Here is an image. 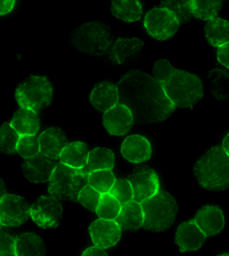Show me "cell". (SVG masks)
I'll use <instances>...</instances> for the list:
<instances>
[{
    "mask_svg": "<svg viewBox=\"0 0 229 256\" xmlns=\"http://www.w3.org/2000/svg\"><path fill=\"white\" fill-rule=\"evenodd\" d=\"M30 206L18 195L6 194L0 200V222L4 226H20L30 218Z\"/></svg>",
    "mask_w": 229,
    "mask_h": 256,
    "instance_id": "cell-10",
    "label": "cell"
},
{
    "mask_svg": "<svg viewBox=\"0 0 229 256\" xmlns=\"http://www.w3.org/2000/svg\"><path fill=\"white\" fill-rule=\"evenodd\" d=\"M2 222H0V228H2Z\"/></svg>",
    "mask_w": 229,
    "mask_h": 256,
    "instance_id": "cell-44",
    "label": "cell"
},
{
    "mask_svg": "<svg viewBox=\"0 0 229 256\" xmlns=\"http://www.w3.org/2000/svg\"><path fill=\"white\" fill-rule=\"evenodd\" d=\"M197 182L209 191H224L229 188V156L222 145L210 148L194 165Z\"/></svg>",
    "mask_w": 229,
    "mask_h": 256,
    "instance_id": "cell-3",
    "label": "cell"
},
{
    "mask_svg": "<svg viewBox=\"0 0 229 256\" xmlns=\"http://www.w3.org/2000/svg\"><path fill=\"white\" fill-rule=\"evenodd\" d=\"M110 193L121 205L133 200V189L128 179H116Z\"/></svg>",
    "mask_w": 229,
    "mask_h": 256,
    "instance_id": "cell-35",
    "label": "cell"
},
{
    "mask_svg": "<svg viewBox=\"0 0 229 256\" xmlns=\"http://www.w3.org/2000/svg\"><path fill=\"white\" fill-rule=\"evenodd\" d=\"M194 221L207 237L218 234L223 230L225 225L222 209L210 205L204 206L198 210Z\"/></svg>",
    "mask_w": 229,
    "mask_h": 256,
    "instance_id": "cell-16",
    "label": "cell"
},
{
    "mask_svg": "<svg viewBox=\"0 0 229 256\" xmlns=\"http://www.w3.org/2000/svg\"><path fill=\"white\" fill-rule=\"evenodd\" d=\"M103 124L110 135L122 136L131 130L134 124L133 114L124 104L118 103L104 112Z\"/></svg>",
    "mask_w": 229,
    "mask_h": 256,
    "instance_id": "cell-12",
    "label": "cell"
},
{
    "mask_svg": "<svg viewBox=\"0 0 229 256\" xmlns=\"http://www.w3.org/2000/svg\"><path fill=\"white\" fill-rule=\"evenodd\" d=\"M222 8V0H192V15L202 20L218 16Z\"/></svg>",
    "mask_w": 229,
    "mask_h": 256,
    "instance_id": "cell-28",
    "label": "cell"
},
{
    "mask_svg": "<svg viewBox=\"0 0 229 256\" xmlns=\"http://www.w3.org/2000/svg\"><path fill=\"white\" fill-rule=\"evenodd\" d=\"M122 230L114 220L98 219L91 223L89 226V234L94 244L108 249L116 246L121 238Z\"/></svg>",
    "mask_w": 229,
    "mask_h": 256,
    "instance_id": "cell-13",
    "label": "cell"
},
{
    "mask_svg": "<svg viewBox=\"0 0 229 256\" xmlns=\"http://www.w3.org/2000/svg\"><path fill=\"white\" fill-rule=\"evenodd\" d=\"M82 255L84 256H106L108 255V252H106L103 248L94 244V246H90L84 251Z\"/></svg>",
    "mask_w": 229,
    "mask_h": 256,
    "instance_id": "cell-39",
    "label": "cell"
},
{
    "mask_svg": "<svg viewBox=\"0 0 229 256\" xmlns=\"http://www.w3.org/2000/svg\"><path fill=\"white\" fill-rule=\"evenodd\" d=\"M112 13L114 18L132 22L140 20L142 6L140 0H112Z\"/></svg>",
    "mask_w": 229,
    "mask_h": 256,
    "instance_id": "cell-25",
    "label": "cell"
},
{
    "mask_svg": "<svg viewBox=\"0 0 229 256\" xmlns=\"http://www.w3.org/2000/svg\"><path fill=\"white\" fill-rule=\"evenodd\" d=\"M114 180H116V177H114L112 170H98L90 172L88 184L103 194L110 191Z\"/></svg>",
    "mask_w": 229,
    "mask_h": 256,
    "instance_id": "cell-30",
    "label": "cell"
},
{
    "mask_svg": "<svg viewBox=\"0 0 229 256\" xmlns=\"http://www.w3.org/2000/svg\"><path fill=\"white\" fill-rule=\"evenodd\" d=\"M45 253L43 240L36 234L25 232L15 237V254L18 256H42Z\"/></svg>",
    "mask_w": 229,
    "mask_h": 256,
    "instance_id": "cell-23",
    "label": "cell"
},
{
    "mask_svg": "<svg viewBox=\"0 0 229 256\" xmlns=\"http://www.w3.org/2000/svg\"><path fill=\"white\" fill-rule=\"evenodd\" d=\"M40 152L52 160H57L61 152L68 144L66 133L60 128H50L45 130L40 136Z\"/></svg>",
    "mask_w": 229,
    "mask_h": 256,
    "instance_id": "cell-18",
    "label": "cell"
},
{
    "mask_svg": "<svg viewBox=\"0 0 229 256\" xmlns=\"http://www.w3.org/2000/svg\"><path fill=\"white\" fill-rule=\"evenodd\" d=\"M133 189V200L142 202L160 190V179L156 172L147 166L136 168L126 178Z\"/></svg>",
    "mask_w": 229,
    "mask_h": 256,
    "instance_id": "cell-11",
    "label": "cell"
},
{
    "mask_svg": "<svg viewBox=\"0 0 229 256\" xmlns=\"http://www.w3.org/2000/svg\"><path fill=\"white\" fill-rule=\"evenodd\" d=\"M89 154L88 146L82 142H72L64 147L59 160L68 166L74 168H85Z\"/></svg>",
    "mask_w": 229,
    "mask_h": 256,
    "instance_id": "cell-24",
    "label": "cell"
},
{
    "mask_svg": "<svg viewBox=\"0 0 229 256\" xmlns=\"http://www.w3.org/2000/svg\"><path fill=\"white\" fill-rule=\"evenodd\" d=\"M15 98L20 108L40 112L52 103V82L46 76H30L18 85Z\"/></svg>",
    "mask_w": 229,
    "mask_h": 256,
    "instance_id": "cell-7",
    "label": "cell"
},
{
    "mask_svg": "<svg viewBox=\"0 0 229 256\" xmlns=\"http://www.w3.org/2000/svg\"><path fill=\"white\" fill-rule=\"evenodd\" d=\"M90 172L85 168H74L57 163L48 180V192L57 200L78 202V194L86 184Z\"/></svg>",
    "mask_w": 229,
    "mask_h": 256,
    "instance_id": "cell-5",
    "label": "cell"
},
{
    "mask_svg": "<svg viewBox=\"0 0 229 256\" xmlns=\"http://www.w3.org/2000/svg\"><path fill=\"white\" fill-rule=\"evenodd\" d=\"M142 46V41L137 38H132V39L118 38L108 50V56L114 64H124L128 56H132L140 52Z\"/></svg>",
    "mask_w": 229,
    "mask_h": 256,
    "instance_id": "cell-22",
    "label": "cell"
},
{
    "mask_svg": "<svg viewBox=\"0 0 229 256\" xmlns=\"http://www.w3.org/2000/svg\"><path fill=\"white\" fill-rule=\"evenodd\" d=\"M20 136V135L14 130L10 122H4L0 126V152L4 154L16 152Z\"/></svg>",
    "mask_w": 229,
    "mask_h": 256,
    "instance_id": "cell-29",
    "label": "cell"
},
{
    "mask_svg": "<svg viewBox=\"0 0 229 256\" xmlns=\"http://www.w3.org/2000/svg\"><path fill=\"white\" fill-rule=\"evenodd\" d=\"M57 163L52 161L41 152L34 156L27 158L22 164V174L30 182L40 184L50 180Z\"/></svg>",
    "mask_w": 229,
    "mask_h": 256,
    "instance_id": "cell-14",
    "label": "cell"
},
{
    "mask_svg": "<svg viewBox=\"0 0 229 256\" xmlns=\"http://www.w3.org/2000/svg\"><path fill=\"white\" fill-rule=\"evenodd\" d=\"M222 147H223V149H224V152L229 156V133L224 138Z\"/></svg>",
    "mask_w": 229,
    "mask_h": 256,
    "instance_id": "cell-41",
    "label": "cell"
},
{
    "mask_svg": "<svg viewBox=\"0 0 229 256\" xmlns=\"http://www.w3.org/2000/svg\"><path fill=\"white\" fill-rule=\"evenodd\" d=\"M206 238L207 236L197 226L195 221L190 220L179 225L174 242L180 248V252L197 251L204 244Z\"/></svg>",
    "mask_w": 229,
    "mask_h": 256,
    "instance_id": "cell-15",
    "label": "cell"
},
{
    "mask_svg": "<svg viewBox=\"0 0 229 256\" xmlns=\"http://www.w3.org/2000/svg\"><path fill=\"white\" fill-rule=\"evenodd\" d=\"M16 152L27 159V158H32L40 154V142L39 138L34 135H20L18 147H16Z\"/></svg>",
    "mask_w": 229,
    "mask_h": 256,
    "instance_id": "cell-34",
    "label": "cell"
},
{
    "mask_svg": "<svg viewBox=\"0 0 229 256\" xmlns=\"http://www.w3.org/2000/svg\"><path fill=\"white\" fill-rule=\"evenodd\" d=\"M114 221L122 230H138L144 225V212L140 202L132 200L121 205L120 212Z\"/></svg>",
    "mask_w": 229,
    "mask_h": 256,
    "instance_id": "cell-20",
    "label": "cell"
},
{
    "mask_svg": "<svg viewBox=\"0 0 229 256\" xmlns=\"http://www.w3.org/2000/svg\"><path fill=\"white\" fill-rule=\"evenodd\" d=\"M15 4V0H0V15L10 13Z\"/></svg>",
    "mask_w": 229,
    "mask_h": 256,
    "instance_id": "cell-40",
    "label": "cell"
},
{
    "mask_svg": "<svg viewBox=\"0 0 229 256\" xmlns=\"http://www.w3.org/2000/svg\"><path fill=\"white\" fill-rule=\"evenodd\" d=\"M220 255H229V253H223V254H220Z\"/></svg>",
    "mask_w": 229,
    "mask_h": 256,
    "instance_id": "cell-43",
    "label": "cell"
},
{
    "mask_svg": "<svg viewBox=\"0 0 229 256\" xmlns=\"http://www.w3.org/2000/svg\"><path fill=\"white\" fill-rule=\"evenodd\" d=\"M154 78L176 108H193L204 96V86L195 74L174 69L168 60L160 59L154 66Z\"/></svg>",
    "mask_w": 229,
    "mask_h": 256,
    "instance_id": "cell-2",
    "label": "cell"
},
{
    "mask_svg": "<svg viewBox=\"0 0 229 256\" xmlns=\"http://www.w3.org/2000/svg\"><path fill=\"white\" fill-rule=\"evenodd\" d=\"M114 36L110 27L102 22H90L75 29L71 42L80 52L101 56L108 50Z\"/></svg>",
    "mask_w": 229,
    "mask_h": 256,
    "instance_id": "cell-6",
    "label": "cell"
},
{
    "mask_svg": "<svg viewBox=\"0 0 229 256\" xmlns=\"http://www.w3.org/2000/svg\"><path fill=\"white\" fill-rule=\"evenodd\" d=\"M121 154L131 163L148 161L152 154L150 142L142 135H130L121 145Z\"/></svg>",
    "mask_w": 229,
    "mask_h": 256,
    "instance_id": "cell-17",
    "label": "cell"
},
{
    "mask_svg": "<svg viewBox=\"0 0 229 256\" xmlns=\"http://www.w3.org/2000/svg\"><path fill=\"white\" fill-rule=\"evenodd\" d=\"M144 26L152 38L164 41L170 39L177 32L180 22L172 11L158 6L150 10L146 14L144 20Z\"/></svg>",
    "mask_w": 229,
    "mask_h": 256,
    "instance_id": "cell-8",
    "label": "cell"
},
{
    "mask_svg": "<svg viewBox=\"0 0 229 256\" xmlns=\"http://www.w3.org/2000/svg\"><path fill=\"white\" fill-rule=\"evenodd\" d=\"M117 88L119 103L131 110L134 124L162 122L176 110L161 84L154 76L140 70L126 73L117 82Z\"/></svg>",
    "mask_w": 229,
    "mask_h": 256,
    "instance_id": "cell-1",
    "label": "cell"
},
{
    "mask_svg": "<svg viewBox=\"0 0 229 256\" xmlns=\"http://www.w3.org/2000/svg\"><path fill=\"white\" fill-rule=\"evenodd\" d=\"M161 6L172 11L180 24H186L192 18V0H161Z\"/></svg>",
    "mask_w": 229,
    "mask_h": 256,
    "instance_id": "cell-33",
    "label": "cell"
},
{
    "mask_svg": "<svg viewBox=\"0 0 229 256\" xmlns=\"http://www.w3.org/2000/svg\"><path fill=\"white\" fill-rule=\"evenodd\" d=\"M101 195L102 194L96 191L94 188H92L90 184H86L80 192L78 202L80 205L90 210V212H96L98 202H100L101 198Z\"/></svg>",
    "mask_w": 229,
    "mask_h": 256,
    "instance_id": "cell-36",
    "label": "cell"
},
{
    "mask_svg": "<svg viewBox=\"0 0 229 256\" xmlns=\"http://www.w3.org/2000/svg\"><path fill=\"white\" fill-rule=\"evenodd\" d=\"M90 102L98 112H105L119 103L117 85L110 82H101L94 86L90 94Z\"/></svg>",
    "mask_w": 229,
    "mask_h": 256,
    "instance_id": "cell-19",
    "label": "cell"
},
{
    "mask_svg": "<svg viewBox=\"0 0 229 256\" xmlns=\"http://www.w3.org/2000/svg\"><path fill=\"white\" fill-rule=\"evenodd\" d=\"M218 60L220 64H223L225 68L229 69V42L218 48Z\"/></svg>",
    "mask_w": 229,
    "mask_h": 256,
    "instance_id": "cell-38",
    "label": "cell"
},
{
    "mask_svg": "<svg viewBox=\"0 0 229 256\" xmlns=\"http://www.w3.org/2000/svg\"><path fill=\"white\" fill-rule=\"evenodd\" d=\"M15 255V237L0 228V256Z\"/></svg>",
    "mask_w": 229,
    "mask_h": 256,
    "instance_id": "cell-37",
    "label": "cell"
},
{
    "mask_svg": "<svg viewBox=\"0 0 229 256\" xmlns=\"http://www.w3.org/2000/svg\"><path fill=\"white\" fill-rule=\"evenodd\" d=\"M10 124L20 135H34L40 129L38 112L28 108H20L15 112Z\"/></svg>",
    "mask_w": 229,
    "mask_h": 256,
    "instance_id": "cell-21",
    "label": "cell"
},
{
    "mask_svg": "<svg viewBox=\"0 0 229 256\" xmlns=\"http://www.w3.org/2000/svg\"><path fill=\"white\" fill-rule=\"evenodd\" d=\"M140 204L144 212L142 228L144 230L156 232H164L174 224L178 212V205L168 192L160 189Z\"/></svg>",
    "mask_w": 229,
    "mask_h": 256,
    "instance_id": "cell-4",
    "label": "cell"
},
{
    "mask_svg": "<svg viewBox=\"0 0 229 256\" xmlns=\"http://www.w3.org/2000/svg\"><path fill=\"white\" fill-rule=\"evenodd\" d=\"M6 194V184H4V182L0 179V200H2L4 195Z\"/></svg>",
    "mask_w": 229,
    "mask_h": 256,
    "instance_id": "cell-42",
    "label": "cell"
},
{
    "mask_svg": "<svg viewBox=\"0 0 229 256\" xmlns=\"http://www.w3.org/2000/svg\"><path fill=\"white\" fill-rule=\"evenodd\" d=\"M204 34L212 46H222L229 42V22L220 18L209 20L204 27Z\"/></svg>",
    "mask_w": 229,
    "mask_h": 256,
    "instance_id": "cell-26",
    "label": "cell"
},
{
    "mask_svg": "<svg viewBox=\"0 0 229 256\" xmlns=\"http://www.w3.org/2000/svg\"><path fill=\"white\" fill-rule=\"evenodd\" d=\"M61 216L62 206L59 200L54 196H41L30 208V218L42 228H57Z\"/></svg>",
    "mask_w": 229,
    "mask_h": 256,
    "instance_id": "cell-9",
    "label": "cell"
},
{
    "mask_svg": "<svg viewBox=\"0 0 229 256\" xmlns=\"http://www.w3.org/2000/svg\"><path fill=\"white\" fill-rule=\"evenodd\" d=\"M114 166V154L108 148H94L89 152L85 168L91 172L98 170H112Z\"/></svg>",
    "mask_w": 229,
    "mask_h": 256,
    "instance_id": "cell-27",
    "label": "cell"
},
{
    "mask_svg": "<svg viewBox=\"0 0 229 256\" xmlns=\"http://www.w3.org/2000/svg\"><path fill=\"white\" fill-rule=\"evenodd\" d=\"M121 209V204L108 193H103L101 195L100 202L96 208V214L98 218L106 220H114L118 216Z\"/></svg>",
    "mask_w": 229,
    "mask_h": 256,
    "instance_id": "cell-31",
    "label": "cell"
},
{
    "mask_svg": "<svg viewBox=\"0 0 229 256\" xmlns=\"http://www.w3.org/2000/svg\"><path fill=\"white\" fill-rule=\"evenodd\" d=\"M212 78V94L218 100H225L229 98V74L220 69H214L209 72Z\"/></svg>",
    "mask_w": 229,
    "mask_h": 256,
    "instance_id": "cell-32",
    "label": "cell"
}]
</instances>
